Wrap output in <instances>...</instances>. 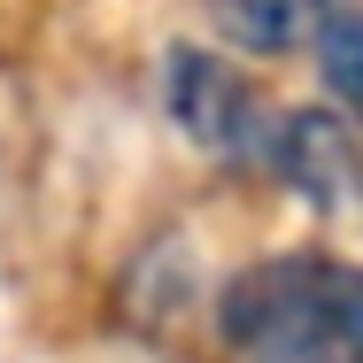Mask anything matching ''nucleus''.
I'll return each instance as SVG.
<instances>
[{
    "label": "nucleus",
    "instance_id": "nucleus-5",
    "mask_svg": "<svg viewBox=\"0 0 363 363\" xmlns=\"http://www.w3.org/2000/svg\"><path fill=\"white\" fill-rule=\"evenodd\" d=\"M309 62H317V85H325V101L363 124V0H333L325 8V23H317V39H309Z\"/></svg>",
    "mask_w": 363,
    "mask_h": 363
},
{
    "label": "nucleus",
    "instance_id": "nucleus-1",
    "mask_svg": "<svg viewBox=\"0 0 363 363\" xmlns=\"http://www.w3.org/2000/svg\"><path fill=\"white\" fill-rule=\"evenodd\" d=\"M217 333L240 363H363V263L286 247L217 294Z\"/></svg>",
    "mask_w": 363,
    "mask_h": 363
},
{
    "label": "nucleus",
    "instance_id": "nucleus-4",
    "mask_svg": "<svg viewBox=\"0 0 363 363\" xmlns=\"http://www.w3.org/2000/svg\"><path fill=\"white\" fill-rule=\"evenodd\" d=\"M209 8H217V31L240 55L279 62V55H309V39H317L333 0H209Z\"/></svg>",
    "mask_w": 363,
    "mask_h": 363
},
{
    "label": "nucleus",
    "instance_id": "nucleus-2",
    "mask_svg": "<svg viewBox=\"0 0 363 363\" xmlns=\"http://www.w3.org/2000/svg\"><path fill=\"white\" fill-rule=\"evenodd\" d=\"M162 108L186 132V147H201L224 170H263L271 162V132L279 108L263 101V85L217 47H170L162 62Z\"/></svg>",
    "mask_w": 363,
    "mask_h": 363
},
{
    "label": "nucleus",
    "instance_id": "nucleus-3",
    "mask_svg": "<svg viewBox=\"0 0 363 363\" xmlns=\"http://www.w3.org/2000/svg\"><path fill=\"white\" fill-rule=\"evenodd\" d=\"M294 201L309 209H348L363 194V155H356V124L340 108H279V132H271V162H263Z\"/></svg>",
    "mask_w": 363,
    "mask_h": 363
}]
</instances>
